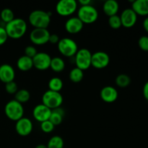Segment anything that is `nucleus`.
<instances>
[{
    "label": "nucleus",
    "mask_w": 148,
    "mask_h": 148,
    "mask_svg": "<svg viewBox=\"0 0 148 148\" xmlns=\"http://www.w3.org/2000/svg\"><path fill=\"white\" fill-rule=\"evenodd\" d=\"M27 23L23 19L16 17L10 23H7L4 27L8 38L18 39L23 37L27 31Z\"/></svg>",
    "instance_id": "f257e3e1"
},
{
    "label": "nucleus",
    "mask_w": 148,
    "mask_h": 148,
    "mask_svg": "<svg viewBox=\"0 0 148 148\" xmlns=\"http://www.w3.org/2000/svg\"><path fill=\"white\" fill-rule=\"evenodd\" d=\"M51 14L43 10H34L29 14V23L34 28H47L51 23Z\"/></svg>",
    "instance_id": "f03ea898"
},
{
    "label": "nucleus",
    "mask_w": 148,
    "mask_h": 148,
    "mask_svg": "<svg viewBox=\"0 0 148 148\" xmlns=\"http://www.w3.org/2000/svg\"><path fill=\"white\" fill-rule=\"evenodd\" d=\"M4 113L7 118L10 120L17 121L23 117L24 108L23 104L14 99L7 103L4 106Z\"/></svg>",
    "instance_id": "7ed1b4c3"
},
{
    "label": "nucleus",
    "mask_w": 148,
    "mask_h": 148,
    "mask_svg": "<svg viewBox=\"0 0 148 148\" xmlns=\"http://www.w3.org/2000/svg\"><path fill=\"white\" fill-rule=\"evenodd\" d=\"M77 17L83 24H91L98 20V12L92 5L81 6L77 11Z\"/></svg>",
    "instance_id": "20e7f679"
},
{
    "label": "nucleus",
    "mask_w": 148,
    "mask_h": 148,
    "mask_svg": "<svg viewBox=\"0 0 148 148\" xmlns=\"http://www.w3.org/2000/svg\"><path fill=\"white\" fill-rule=\"evenodd\" d=\"M63 103V96L59 92H55L49 90L42 96V104L47 106L51 110L61 107Z\"/></svg>",
    "instance_id": "39448f33"
},
{
    "label": "nucleus",
    "mask_w": 148,
    "mask_h": 148,
    "mask_svg": "<svg viewBox=\"0 0 148 148\" xmlns=\"http://www.w3.org/2000/svg\"><path fill=\"white\" fill-rule=\"evenodd\" d=\"M58 50L61 54L66 57L75 56L78 51L77 44L73 39L70 38H63L57 43Z\"/></svg>",
    "instance_id": "423d86ee"
},
{
    "label": "nucleus",
    "mask_w": 148,
    "mask_h": 148,
    "mask_svg": "<svg viewBox=\"0 0 148 148\" xmlns=\"http://www.w3.org/2000/svg\"><path fill=\"white\" fill-rule=\"evenodd\" d=\"M75 61L76 67L84 71L89 69L91 66L92 53L87 49H80L75 54Z\"/></svg>",
    "instance_id": "0eeeda50"
},
{
    "label": "nucleus",
    "mask_w": 148,
    "mask_h": 148,
    "mask_svg": "<svg viewBox=\"0 0 148 148\" xmlns=\"http://www.w3.org/2000/svg\"><path fill=\"white\" fill-rule=\"evenodd\" d=\"M77 9V2L75 0H60L56 5V10L62 16H69Z\"/></svg>",
    "instance_id": "6e6552de"
},
{
    "label": "nucleus",
    "mask_w": 148,
    "mask_h": 148,
    "mask_svg": "<svg viewBox=\"0 0 148 148\" xmlns=\"http://www.w3.org/2000/svg\"><path fill=\"white\" fill-rule=\"evenodd\" d=\"M49 33L47 28H34L30 33V40L36 45H43L49 42Z\"/></svg>",
    "instance_id": "1a4fd4ad"
},
{
    "label": "nucleus",
    "mask_w": 148,
    "mask_h": 148,
    "mask_svg": "<svg viewBox=\"0 0 148 148\" xmlns=\"http://www.w3.org/2000/svg\"><path fill=\"white\" fill-rule=\"evenodd\" d=\"M51 57L46 52H38L33 58V66L40 71L46 70L50 68Z\"/></svg>",
    "instance_id": "9d476101"
},
{
    "label": "nucleus",
    "mask_w": 148,
    "mask_h": 148,
    "mask_svg": "<svg viewBox=\"0 0 148 148\" xmlns=\"http://www.w3.org/2000/svg\"><path fill=\"white\" fill-rule=\"evenodd\" d=\"M110 62V56L106 52L97 51L92 53L91 65L96 69H103Z\"/></svg>",
    "instance_id": "9b49d317"
},
{
    "label": "nucleus",
    "mask_w": 148,
    "mask_h": 148,
    "mask_svg": "<svg viewBox=\"0 0 148 148\" xmlns=\"http://www.w3.org/2000/svg\"><path fill=\"white\" fill-rule=\"evenodd\" d=\"M33 129V124L31 120L26 117L16 121L15 130L19 135L22 137H26L32 132Z\"/></svg>",
    "instance_id": "f8f14e48"
},
{
    "label": "nucleus",
    "mask_w": 148,
    "mask_h": 148,
    "mask_svg": "<svg viewBox=\"0 0 148 148\" xmlns=\"http://www.w3.org/2000/svg\"><path fill=\"white\" fill-rule=\"evenodd\" d=\"M121 25L125 27H132L136 24L137 14L132 8L125 9L120 15Z\"/></svg>",
    "instance_id": "ddd939ff"
},
{
    "label": "nucleus",
    "mask_w": 148,
    "mask_h": 148,
    "mask_svg": "<svg viewBox=\"0 0 148 148\" xmlns=\"http://www.w3.org/2000/svg\"><path fill=\"white\" fill-rule=\"evenodd\" d=\"M51 110L43 104H38L33 108V115L36 121L40 123L47 121L50 118Z\"/></svg>",
    "instance_id": "4468645a"
},
{
    "label": "nucleus",
    "mask_w": 148,
    "mask_h": 148,
    "mask_svg": "<svg viewBox=\"0 0 148 148\" xmlns=\"http://www.w3.org/2000/svg\"><path fill=\"white\" fill-rule=\"evenodd\" d=\"M15 72L12 66L9 64H3L0 66V80L4 83L14 81Z\"/></svg>",
    "instance_id": "2eb2a0df"
},
{
    "label": "nucleus",
    "mask_w": 148,
    "mask_h": 148,
    "mask_svg": "<svg viewBox=\"0 0 148 148\" xmlns=\"http://www.w3.org/2000/svg\"><path fill=\"white\" fill-rule=\"evenodd\" d=\"M83 23L77 17H72L68 19L64 25L65 30L71 34L78 33L83 28Z\"/></svg>",
    "instance_id": "dca6fc26"
},
{
    "label": "nucleus",
    "mask_w": 148,
    "mask_h": 148,
    "mask_svg": "<svg viewBox=\"0 0 148 148\" xmlns=\"http://www.w3.org/2000/svg\"><path fill=\"white\" fill-rule=\"evenodd\" d=\"M101 99L106 103H113L118 98V91L112 86H105L101 89L100 92Z\"/></svg>",
    "instance_id": "f3484780"
},
{
    "label": "nucleus",
    "mask_w": 148,
    "mask_h": 148,
    "mask_svg": "<svg viewBox=\"0 0 148 148\" xmlns=\"http://www.w3.org/2000/svg\"><path fill=\"white\" fill-rule=\"evenodd\" d=\"M132 9L137 15L146 16L148 14V0L133 1Z\"/></svg>",
    "instance_id": "a211bd4d"
},
{
    "label": "nucleus",
    "mask_w": 148,
    "mask_h": 148,
    "mask_svg": "<svg viewBox=\"0 0 148 148\" xmlns=\"http://www.w3.org/2000/svg\"><path fill=\"white\" fill-rule=\"evenodd\" d=\"M119 10V4L116 0H107L103 5V10L104 13L108 17L117 14Z\"/></svg>",
    "instance_id": "6ab92c4d"
},
{
    "label": "nucleus",
    "mask_w": 148,
    "mask_h": 148,
    "mask_svg": "<svg viewBox=\"0 0 148 148\" xmlns=\"http://www.w3.org/2000/svg\"><path fill=\"white\" fill-rule=\"evenodd\" d=\"M17 68L23 72H27V71L30 70L33 67V59L25 56V55H23L17 59Z\"/></svg>",
    "instance_id": "aec40b11"
},
{
    "label": "nucleus",
    "mask_w": 148,
    "mask_h": 148,
    "mask_svg": "<svg viewBox=\"0 0 148 148\" xmlns=\"http://www.w3.org/2000/svg\"><path fill=\"white\" fill-rule=\"evenodd\" d=\"M64 114V110L61 108V107L55 108V109L51 110V114L50 118H49V120L54 126L59 125L63 121Z\"/></svg>",
    "instance_id": "412c9836"
},
{
    "label": "nucleus",
    "mask_w": 148,
    "mask_h": 148,
    "mask_svg": "<svg viewBox=\"0 0 148 148\" xmlns=\"http://www.w3.org/2000/svg\"><path fill=\"white\" fill-rule=\"evenodd\" d=\"M50 68L55 72H62L65 68L64 61L59 56L51 58Z\"/></svg>",
    "instance_id": "4be33fe9"
},
{
    "label": "nucleus",
    "mask_w": 148,
    "mask_h": 148,
    "mask_svg": "<svg viewBox=\"0 0 148 148\" xmlns=\"http://www.w3.org/2000/svg\"><path fill=\"white\" fill-rule=\"evenodd\" d=\"M49 88L50 90L55 91V92H60L61 90L63 88V81L62 79L57 77H52L49 81Z\"/></svg>",
    "instance_id": "5701e85b"
},
{
    "label": "nucleus",
    "mask_w": 148,
    "mask_h": 148,
    "mask_svg": "<svg viewBox=\"0 0 148 148\" xmlns=\"http://www.w3.org/2000/svg\"><path fill=\"white\" fill-rule=\"evenodd\" d=\"M69 79L72 82L75 83H78L81 82L83 79L84 72L83 71L81 70L80 69L77 67H75L72 69V70L69 72Z\"/></svg>",
    "instance_id": "b1692460"
},
{
    "label": "nucleus",
    "mask_w": 148,
    "mask_h": 148,
    "mask_svg": "<svg viewBox=\"0 0 148 148\" xmlns=\"http://www.w3.org/2000/svg\"><path fill=\"white\" fill-rule=\"evenodd\" d=\"M30 98V94L28 90L25 89H21L17 90L14 94V100L20 103H24L27 102Z\"/></svg>",
    "instance_id": "393cba45"
},
{
    "label": "nucleus",
    "mask_w": 148,
    "mask_h": 148,
    "mask_svg": "<svg viewBox=\"0 0 148 148\" xmlns=\"http://www.w3.org/2000/svg\"><path fill=\"white\" fill-rule=\"evenodd\" d=\"M64 140L62 137L60 136H53L50 140H49L47 144L48 148H64Z\"/></svg>",
    "instance_id": "a878e982"
},
{
    "label": "nucleus",
    "mask_w": 148,
    "mask_h": 148,
    "mask_svg": "<svg viewBox=\"0 0 148 148\" xmlns=\"http://www.w3.org/2000/svg\"><path fill=\"white\" fill-rule=\"evenodd\" d=\"M131 83V78L126 74H120L116 78V84L121 88H127Z\"/></svg>",
    "instance_id": "bb28decb"
},
{
    "label": "nucleus",
    "mask_w": 148,
    "mask_h": 148,
    "mask_svg": "<svg viewBox=\"0 0 148 148\" xmlns=\"http://www.w3.org/2000/svg\"><path fill=\"white\" fill-rule=\"evenodd\" d=\"M0 17H1V20L4 23H5L6 24L10 23V22H11L12 20L14 19V12L10 8L3 9L1 12V14H0Z\"/></svg>",
    "instance_id": "cd10ccee"
},
{
    "label": "nucleus",
    "mask_w": 148,
    "mask_h": 148,
    "mask_svg": "<svg viewBox=\"0 0 148 148\" xmlns=\"http://www.w3.org/2000/svg\"><path fill=\"white\" fill-rule=\"evenodd\" d=\"M108 24H109L110 27L113 29L120 28L122 26L120 16L116 14V15H113L108 17Z\"/></svg>",
    "instance_id": "c85d7f7f"
},
{
    "label": "nucleus",
    "mask_w": 148,
    "mask_h": 148,
    "mask_svg": "<svg viewBox=\"0 0 148 148\" xmlns=\"http://www.w3.org/2000/svg\"><path fill=\"white\" fill-rule=\"evenodd\" d=\"M55 126L49 120L40 123V129L45 133H50L54 129Z\"/></svg>",
    "instance_id": "c756f323"
},
{
    "label": "nucleus",
    "mask_w": 148,
    "mask_h": 148,
    "mask_svg": "<svg viewBox=\"0 0 148 148\" xmlns=\"http://www.w3.org/2000/svg\"><path fill=\"white\" fill-rule=\"evenodd\" d=\"M5 90L7 93L9 94H15L18 90L17 85L14 81L8 82L5 84Z\"/></svg>",
    "instance_id": "7c9ffc66"
},
{
    "label": "nucleus",
    "mask_w": 148,
    "mask_h": 148,
    "mask_svg": "<svg viewBox=\"0 0 148 148\" xmlns=\"http://www.w3.org/2000/svg\"><path fill=\"white\" fill-rule=\"evenodd\" d=\"M139 47L143 51L148 52V36H143L138 40Z\"/></svg>",
    "instance_id": "2f4dec72"
},
{
    "label": "nucleus",
    "mask_w": 148,
    "mask_h": 148,
    "mask_svg": "<svg viewBox=\"0 0 148 148\" xmlns=\"http://www.w3.org/2000/svg\"><path fill=\"white\" fill-rule=\"evenodd\" d=\"M37 53V49L33 46H27L25 49V55L31 59H33Z\"/></svg>",
    "instance_id": "473e14b6"
},
{
    "label": "nucleus",
    "mask_w": 148,
    "mask_h": 148,
    "mask_svg": "<svg viewBox=\"0 0 148 148\" xmlns=\"http://www.w3.org/2000/svg\"><path fill=\"white\" fill-rule=\"evenodd\" d=\"M7 38H8V36H7L5 28L0 26V46L4 44L7 40Z\"/></svg>",
    "instance_id": "72a5a7b5"
},
{
    "label": "nucleus",
    "mask_w": 148,
    "mask_h": 148,
    "mask_svg": "<svg viewBox=\"0 0 148 148\" xmlns=\"http://www.w3.org/2000/svg\"><path fill=\"white\" fill-rule=\"evenodd\" d=\"M59 40H60V38H59V36L53 33V34H51L49 36V42H50L52 44H56V43H59Z\"/></svg>",
    "instance_id": "f704fd0d"
},
{
    "label": "nucleus",
    "mask_w": 148,
    "mask_h": 148,
    "mask_svg": "<svg viewBox=\"0 0 148 148\" xmlns=\"http://www.w3.org/2000/svg\"><path fill=\"white\" fill-rule=\"evenodd\" d=\"M143 92L145 98L147 101H148V81L147 82H145V84L144 86H143Z\"/></svg>",
    "instance_id": "c9c22d12"
},
{
    "label": "nucleus",
    "mask_w": 148,
    "mask_h": 148,
    "mask_svg": "<svg viewBox=\"0 0 148 148\" xmlns=\"http://www.w3.org/2000/svg\"><path fill=\"white\" fill-rule=\"evenodd\" d=\"M79 3L81 6L90 5L92 1L91 0H79Z\"/></svg>",
    "instance_id": "e433bc0d"
},
{
    "label": "nucleus",
    "mask_w": 148,
    "mask_h": 148,
    "mask_svg": "<svg viewBox=\"0 0 148 148\" xmlns=\"http://www.w3.org/2000/svg\"><path fill=\"white\" fill-rule=\"evenodd\" d=\"M143 27H144L145 30L148 33V17H146V18L144 20V21H143Z\"/></svg>",
    "instance_id": "4c0bfd02"
},
{
    "label": "nucleus",
    "mask_w": 148,
    "mask_h": 148,
    "mask_svg": "<svg viewBox=\"0 0 148 148\" xmlns=\"http://www.w3.org/2000/svg\"><path fill=\"white\" fill-rule=\"evenodd\" d=\"M36 148H48V147L47 146L45 145L40 144V145H38L36 147Z\"/></svg>",
    "instance_id": "58836bf2"
}]
</instances>
